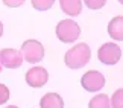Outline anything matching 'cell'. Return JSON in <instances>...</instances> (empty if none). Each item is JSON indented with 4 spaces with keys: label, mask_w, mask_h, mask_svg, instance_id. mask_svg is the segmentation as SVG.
<instances>
[{
    "label": "cell",
    "mask_w": 123,
    "mask_h": 108,
    "mask_svg": "<svg viewBox=\"0 0 123 108\" xmlns=\"http://www.w3.org/2000/svg\"><path fill=\"white\" fill-rule=\"evenodd\" d=\"M97 58L105 65H116L122 59V49L116 43H105L99 47Z\"/></svg>",
    "instance_id": "4"
},
{
    "label": "cell",
    "mask_w": 123,
    "mask_h": 108,
    "mask_svg": "<svg viewBox=\"0 0 123 108\" xmlns=\"http://www.w3.org/2000/svg\"><path fill=\"white\" fill-rule=\"evenodd\" d=\"M41 108H64V101L58 93H47L40 101Z\"/></svg>",
    "instance_id": "10"
},
{
    "label": "cell",
    "mask_w": 123,
    "mask_h": 108,
    "mask_svg": "<svg viewBox=\"0 0 123 108\" xmlns=\"http://www.w3.org/2000/svg\"><path fill=\"white\" fill-rule=\"evenodd\" d=\"M25 2L26 0H3V5H6L8 8H18Z\"/></svg>",
    "instance_id": "16"
},
{
    "label": "cell",
    "mask_w": 123,
    "mask_h": 108,
    "mask_svg": "<svg viewBox=\"0 0 123 108\" xmlns=\"http://www.w3.org/2000/svg\"><path fill=\"white\" fill-rule=\"evenodd\" d=\"M61 9L65 15L76 17L82 12V0H59Z\"/></svg>",
    "instance_id": "9"
},
{
    "label": "cell",
    "mask_w": 123,
    "mask_h": 108,
    "mask_svg": "<svg viewBox=\"0 0 123 108\" xmlns=\"http://www.w3.org/2000/svg\"><path fill=\"white\" fill-rule=\"evenodd\" d=\"M31 3L38 11H47L55 5V0H31Z\"/></svg>",
    "instance_id": "13"
},
{
    "label": "cell",
    "mask_w": 123,
    "mask_h": 108,
    "mask_svg": "<svg viewBox=\"0 0 123 108\" xmlns=\"http://www.w3.org/2000/svg\"><path fill=\"white\" fill-rule=\"evenodd\" d=\"M110 105L111 108H123V88L114 91L112 97L110 99Z\"/></svg>",
    "instance_id": "12"
},
{
    "label": "cell",
    "mask_w": 123,
    "mask_h": 108,
    "mask_svg": "<svg viewBox=\"0 0 123 108\" xmlns=\"http://www.w3.org/2000/svg\"><path fill=\"white\" fill-rule=\"evenodd\" d=\"M9 101V88L5 84H0V105L6 104Z\"/></svg>",
    "instance_id": "15"
},
{
    "label": "cell",
    "mask_w": 123,
    "mask_h": 108,
    "mask_svg": "<svg viewBox=\"0 0 123 108\" xmlns=\"http://www.w3.org/2000/svg\"><path fill=\"white\" fill-rule=\"evenodd\" d=\"M0 73H2V65H0Z\"/></svg>",
    "instance_id": "19"
},
{
    "label": "cell",
    "mask_w": 123,
    "mask_h": 108,
    "mask_svg": "<svg viewBox=\"0 0 123 108\" xmlns=\"http://www.w3.org/2000/svg\"><path fill=\"white\" fill-rule=\"evenodd\" d=\"M108 34L114 41L123 40V15H117L108 23Z\"/></svg>",
    "instance_id": "8"
},
{
    "label": "cell",
    "mask_w": 123,
    "mask_h": 108,
    "mask_svg": "<svg viewBox=\"0 0 123 108\" xmlns=\"http://www.w3.org/2000/svg\"><path fill=\"white\" fill-rule=\"evenodd\" d=\"M23 64V56L17 49L0 50V65L6 69H18Z\"/></svg>",
    "instance_id": "7"
},
{
    "label": "cell",
    "mask_w": 123,
    "mask_h": 108,
    "mask_svg": "<svg viewBox=\"0 0 123 108\" xmlns=\"http://www.w3.org/2000/svg\"><path fill=\"white\" fill-rule=\"evenodd\" d=\"M25 79L27 82V85L32 88H41L43 85H46V82L49 81V73L44 67L41 65H35V67L29 69L25 75Z\"/></svg>",
    "instance_id": "6"
},
{
    "label": "cell",
    "mask_w": 123,
    "mask_h": 108,
    "mask_svg": "<svg viewBox=\"0 0 123 108\" xmlns=\"http://www.w3.org/2000/svg\"><path fill=\"white\" fill-rule=\"evenodd\" d=\"M88 108H111L110 105V97H108L105 93L103 95H97L94 96L88 104Z\"/></svg>",
    "instance_id": "11"
},
{
    "label": "cell",
    "mask_w": 123,
    "mask_h": 108,
    "mask_svg": "<svg viewBox=\"0 0 123 108\" xmlns=\"http://www.w3.org/2000/svg\"><path fill=\"white\" fill-rule=\"evenodd\" d=\"M90 58H91V49L88 47V44L79 43L67 50V53L64 55V63L68 69H81L88 64Z\"/></svg>",
    "instance_id": "1"
},
{
    "label": "cell",
    "mask_w": 123,
    "mask_h": 108,
    "mask_svg": "<svg viewBox=\"0 0 123 108\" xmlns=\"http://www.w3.org/2000/svg\"><path fill=\"white\" fill-rule=\"evenodd\" d=\"M81 35V27L74 20L65 18L56 25V37L62 43H74Z\"/></svg>",
    "instance_id": "2"
},
{
    "label": "cell",
    "mask_w": 123,
    "mask_h": 108,
    "mask_svg": "<svg viewBox=\"0 0 123 108\" xmlns=\"http://www.w3.org/2000/svg\"><path fill=\"white\" fill-rule=\"evenodd\" d=\"M84 3L87 5L90 9H94V11H97V9H102L105 6L106 0H84Z\"/></svg>",
    "instance_id": "14"
},
{
    "label": "cell",
    "mask_w": 123,
    "mask_h": 108,
    "mask_svg": "<svg viewBox=\"0 0 123 108\" xmlns=\"http://www.w3.org/2000/svg\"><path fill=\"white\" fill-rule=\"evenodd\" d=\"M81 85L84 87V90L87 91H99L102 90L105 85V76L97 72V70H88L85 72L81 78Z\"/></svg>",
    "instance_id": "5"
},
{
    "label": "cell",
    "mask_w": 123,
    "mask_h": 108,
    "mask_svg": "<svg viewBox=\"0 0 123 108\" xmlns=\"http://www.w3.org/2000/svg\"><path fill=\"white\" fill-rule=\"evenodd\" d=\"M6 108H18V107H15V105H8Z\"/></svg>",
    "instance_id": "18"
},
{
    "label": "cell",
    "mask_w": 123,
    "mask_h": 108,
    "mask_svg": "<svg viewBox=\"0 0 123 108\" xmlns=\"http://www.w3.org/2000/svg\"><path fill=\"white\" fill-rule=\"evenodd\" d=\"M20 53L23 56V61H27L29 64H37L44 58V47L37 40H26L21 44Z\"/></svg>",
    "instance_id": "3"
},
{
    "label": "cell",
    "mask_w": 123,
    "mask_h": 108,
    "mask_svg": "<svg viewBox=\"0 0 123 108\" xmlns=\"http://www.w3.org/2000/svg\"><path fill=\"white\" fill-rule=\"evenodd\" d=\"M2 35H3V23L0 21V37H2Z\"/></svg>",
    "instance_id": "17"
}]
</instances>
